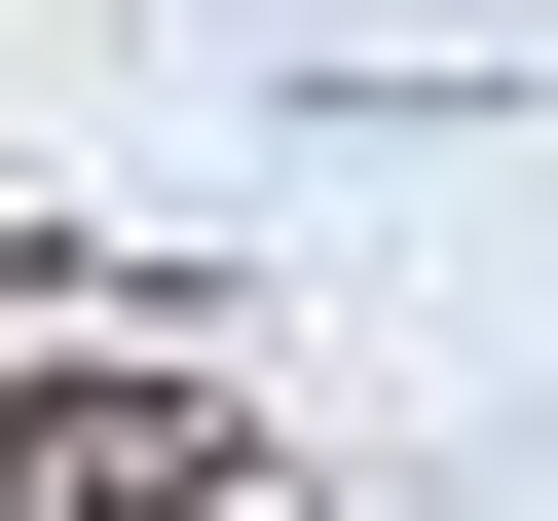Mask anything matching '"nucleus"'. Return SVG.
I'll return each instance as SVG.
<instances>
[{"label": "nucleus", "instance_id": "obj_1", "mask_svg": "<svg viewBox=\"0 0 558 521\" xmlns=\"http://www.w3.org/2000/svg\"><path fill=\"white\" fill-rule=\"evenodd\" d=\"M0 521H223V410L186 373H38L0 410Z\"/></svg>", "mask_w": 558, "mask_h": 521}]
</instances>
